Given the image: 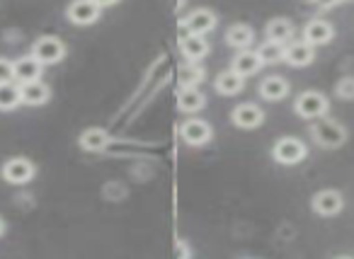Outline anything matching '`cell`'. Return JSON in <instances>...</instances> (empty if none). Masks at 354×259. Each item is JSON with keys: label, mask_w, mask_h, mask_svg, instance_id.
Returning a JSON list of instances; mask_svg holds the SVG:
<instances>
[{"label": "cell", "mask_w": 354, "mask_h": 259, "mask_svg": "<svg viewBox=\"0 0 354 259\" xmlns=\"http://www.w3.org/2000/svg\"><path fill=\"white\" fill-rule=\"evenodd\" d=\"M310 136H313V141L318 143L320 148H328V151H333V148H339L344 141H347V131H344L342 124L333 122V119H315V124L310 126Z\"/></svg>", "instance_id": "1"}, {"label": "cell", "mask_w": 354, "mask_h": 259, "mask_svg": "<svg viewBox=\"0 0 354 259\" xmlns=\"http://www.w3.org/2000/svg\"><path fill=\"white\" fill-rule=\"evenodd\" d=\"M294 109H296V114H299V117L315 122V119H320V117H325V114H328L330 102H328V97H325L323 93H318V90H306V93H301L299 97H296Z\"/></svg>", "instance_id": "2"}, {"label": "cell", "mask_w": 354, "mask_h": 259, "mask_svg": "<svg viewBox=\"0 0 354 259\" xmlns=\"http://www.w3.org/2000/svg\"><path fill=\"white\" fill-rule=\"evenodd\" d=\"M306 143L301 141V138H294V136H284L279 138V141L274 143V151H272V155H274V160L279 162V165H299L301 160L306 157Z\"/></svg>", "instance_id": "3"}, {"label": "cell", "mask_w": 354, "mask_h": 259, "mask_svg": "<svg viewBox=\"0 0 354 259\" xmlns=\"http://www.w3.org/2000/svg\"><path fill=\"white\" fill-rule=\"evenodd\" d=\"M32 56H35L37 61H41L44 66L59 64V61L66 59V44L59 37H41V39H37L35 46H32Z\"/></svg>", "instance_id": "4"}, {"label": "cell", "mask_w": 354, "mask_h": 259, "mask_svg": "<svg viewBox=\"0 0 354 259\" xmlns=\"http://www.w3.org/2000/svg\"><path fill=\"white\" fill-rule=\"evenodd\" d=\"M35 162L27 157H12L3 165V180L10 184H27L35 177Z\"/></svg>", "instance_id": "5"}, {"label": "cell", "mask_w": 354, "mask_h": 259, "mask_svg": "<svg viewBox=\"0 0 354 259\" xmlns=\"http://www.w3.org/2000/svg\"><path fill=\"white\" fill-rule=\"evenodd\" d=\"M100 10H102V8H100L95 0H73L68 6V10H66V15H68V20L73 22V25L85 27V25L97 22Z\"/></svg>", "instance_id": "6"}, {"label": "cell", "mask_w": 354, "mask_h": 259, "mask_svg": "<svg viewBox=\"0 0 354 259\" xmlns=\"http://www.w3.org/2000/svg\"><path fill=\"white\" fill-rule=\"evenodd\" d=\"M183 27L187 30V35H209V32L216 27V15L207 8H199V10H192L187 17L183 20Z\"/></svg>", "instance_id": "7"}, {"label": "cell", "mask_w": 354, "mask_h": 259, "mask_svg": "<svg viewBox=\"0 0 354 259\" xmlns=\"http://www.w3.org/2000/svg\"><path fill=\"white\" fill-rule=\"evenodd\" d=\"M180 136L189 146H204V143L212 141V126L204 119H187L180 126Z\"/></svg>", "instance_id": "8"}, {"label": "cell", "mask_w": 354, "mask_h": 259, "mask_svg": "<svg viewBox=\"0 0 354 259\" xmlns=\"http://www.w3.org/2000/svg\"><path fill=\"white\" fill-rule=\"evenodd\" d=\"M20 93H22V104H30V107H41L51 97V88L46 83H41V78L20 83Z\"/></svg>", "instance_id": "9"}, {"label": "cell", "mask_w": 354, "mask_h": 259, "mask_svg": "<svg viewBox=\"0 0 354 259\" xmlns=\"http://www.w3.org/2000/svg\"><path fill=\"white\" fill-rule=\"evenodd\" d=\"M315 59V46L308 41H294V44H286L284 51V61L294 68H306L308 64H313Z\"/></svg>", "instance_id": "10"}, {"label": "cell", "mask_w": 354, "mask_h": 259, "mask_svg": "<svg viewBox=\"0 0 354 259\" xmlns=\"http://www.w3.org/2000/svg\"><path fill=\"white\" fill-rule=\"evenodd\" d=\"M231 119L238 128H257L262 122H265V112H262L257 104L245 102V104H238V107L233 109Z\"/></svg>", "instance_id": "11"}, {"label": "cell", "mask_w": 354, "mask_h": 259, "mask_svg": "<svg viewBox=\"0 0 354 259\" xmlns=\"http://www.w3.org/2000/svg\"><path fill=\"white\" fill-rule=\"evenodd\" d=\"M342 206H344L342 194H339V191H335V189H323V191H318V194L313 196V211H315V213H320V215L339 213V211H342Z\"/></svg>", "instance_id": "12"}, {"label": "cell", "mask_w": 354, "mask_h": 259, "mask_svg": "<svg viewBox=\"0 0 354 259\" xmlns=\"http://www.w3.org/2000/svg\"><path fill=\"white\" fill-rule=\"evenodd\" d=\"M41 68H44V64L37 61L35 56H22V59L12 61V73H15L17 83H27V80L41 78Z\"/></svg>", "instance_id": "13"}, {"label": "cell", "mask_w": 354, "mask_h": 259, "mask_svg": "<svg viewBox=\"0 0 354 259\" xmlns=\"http://www.w3.org/2000/svg\"><path fill=\"white\" fill-rule=\"evenodd\" d=\"M180 51H183V56L187 61L197 64V61H202L209 54V41L202 35H187L180 39Z\"/></svg>", "instance_id": "14"}, {"label": "cell", "mask_w": 354, "mask_h": 259, "mask_svg": "<svg viewBox=\"0 0 354 259\" xmlns=\"http://www.w3.org/2000/svg\"><path fill=\"white\" fill-rule=\"evenodd\" d=\"M262 66H265V64L260 61L257 51H250V49L238 51L236 59H233V70H236L238 75H243V78H250V75L260 73Z\"/></svg>", "instance_id": "15"}, {"label": "cell", "mask_w": 354, "mask_h": 259, "mask_svg": "<svg viewBox=\"0 0 354 259\" xmlns=\"http://www.w3.org/2000/svg\"><path fill=\"white\" fill-rule=\"evenodd\" d=\"M335 37V30L330 22L325 20H310L308 25L304 27V39L313 46H320V44H328L330 39Z\"/></svg>", "instance_id": "16"}, {"label": "cell", "mask_w": 354, "mask_h": 259, "mask_svg": "<svg viewBox=\"0 0 354 259\" xmlns=\"http://www.w3.org/2000/svg\"><path fill=\"white\" fill-rule=\"evenodd\" d=\"M204 104H207V99H204V95L199 93L197 88H183L180 95H177V107H180V112H185V114L202 112Z\"/></svg>", "instance_id": "17"}, {"label": "cell", "mask_w": 354, "mask_h": 259, "mask_svg": "<svg viewBox=\"0 0 354 259\" xmlns=\"http://www.w3.org/2000/svg\"><path fill=\"white\" fill-rule=\"evenodd\" d=\"M226 41H228V46L243 51V49H248L252 41H255V32H252L250 25H243V22H238V25H233L231 30L226 32Z\"/></svg>", "instance_id": "18"}, {"label": "cell", "mask_w": 354, "mask_h": 259, "mask_svg": "<svg viewBox=\"0 0 354 259\" xmlns=\"http://www.w3.org/2000/svg\"><path fill=\"white\" fill-rule=\"evenodd\" d=\"M80 148L88 153H100L104 151V148L109 146V136L107 131H102V128H85L83 133H80Z\"/></svg>", "instance_id": "19"}, {"label": "cell", "mask_w": 354, "mask_h": 259, "mask_svg": "<svg viewBox=\"0 0 354 259\" xmlns=\"http://www.w3.org/2000/svg\"><path fill=\"white\" fill-rule=\"evenodd\" d=\"M260 95L270 102H277V99H284L289 95V83L279 75H272V78H265L260 83Z\"/></svg>", "instance_id": "20"}, {"label": "cell", "mask_w": 354, "mask_h": 259, "mask_svg": "<svg viewBox=\"0 0 354 259\" xmlns=\"http://www.w3.org/2000/svg\"><path fill=\"white\" fill-rule=\"evenodd\" d=\"M265 35H267V39L281 41V44H286V41L291 39V35H294V25H291V22L286 20V17H274V20L267 22Z\"/></svg>", "instance_id": "21"}, {"label": "cell", "mask_w": 354, "mask_h": 259, "mask_svg": "<svg viewBox=\"0 0 354 259\" xmlns=\"http://www.w3.org/2000/svg\"><path fill=\"white\" fill-rule=\"evenodd\" d=\"M22 104L20 83H0V112H12Z\"/></svg>", "instance_id": "22"}, {"label": "cell", "mask_w": 354, "mask_h": 259, "mask_svg": "<svg viewBox=\"0 0 354 259\" xmlns=\"http://www.w3.org/2000/svg\"><path fill=\"white\" fill-rule=\"evenodd\" d=\"M284 51H286V44H281V41H272V39H265L260 46H257V56H260V61L265 66L284 61Z\"/></svg>", "instance_id": "23"}, {"label": "cell", "mask_w": 354, "mask_h": 259, "mask_svg": "<svg viewBox=\"0 0 354 259\" xmlns=\"http://www.w3.org/2000/svg\"><path fill=\"white\" fill-rule=\"evenodd\" d=\"M243 75H238L236 70H226V73H221L216 78V93L218 95H226V97H231V95H238L243 90Z\"/></svg>", "instance_id": "24"}, {"label": "cell", "mask_w": 354, "mask_h": 259, "mask_svg": "<svg viewBox=\"0 0 354 259\" xmlns=\"http://www.w3.org/2000/svg\"><path fill=\"white\" fill-rule=\"evenodd\" d=\"M204 78V70L199 68V66H183V68L177 70V83H180V88H197L199 83H202Z\"/></svg>", "instance_id": "25"}, {"label": "cell", "mask_w": 354, "mask_h": 259, "mask_svg": "<svg viewBox=\"0 0 354 259\" xmlns=\"http://www.w3.org/2000/svg\"><path fill=\"white\" fill-rule=\"evenodd\" d=\"M335 93H337V97H342V99H354V78L352 75L339 80V83L335 85Z\"/></svg>", "instance_id": "26"}, {"label": "cell", "mask_w": 354, "mask_h": 259, "mask_svg": "<svg viewBox=\"0 0 354 259\" xmlns=\"http://www.w3.org/2000/svg\"><path fill=\"white\" fill-rule=\"evenodd\" d=\"M15 80V73H12V61L0 59V83H10Z\"/></svg>", "instance_id": "27"}, {"label": "cell", "mask_w": 354, "mask_h": 259, "mask_svg": "<svg viewBox=\"0 0 354 259\" xmlns=\"http://www.w3.org/2000/svg\"><path fill=\"white\" fill-rule=\"evenodd\" d=\"M175 254H177L180 259H187V257H189V247H187V242H185V240H177Z\"/></svg>", "instance_id": "28"}, {"label": "cell", "mask_w": 354, "mask_h": 259, "mask_svg": "<svg viewBox=\"0 0 354 259\" xmlns=\"http://www.w3.org/2000/svg\"><path fill=\"white\" fill-rule=\"evenodd\" d=\"M313 6H318L320 10H330V8L339 6V3H344V0H310Z\"/></svg>", "instance_id": "29"}, {"label": "cell", "mask_w": 354, "mask_h": 259, "mask_svg": "<svg viewBox=\"0 0 354 259\" xmlns=\"http://www.w3.org/2000/svg\"><path fill=\"white\" fill-rule=\"evenodd\" d=\"M100 8H109V6H114V3H119V0H95Z\"/></svg>", "instance_id": "30"}, {"label": "cell", "mask_w": 354, "mask_h": 259, "mask_svg": "<svg viewBox=\"0 0 354 259\" xmlns=\"http://www.w3.org/2000/svg\"><path fill=\"white\" fill-rule=\"evenodd\" d=\"M6 233V223H3V218H0V235Z\"/></svg>", "instance_id": "31"}]
</instances>
